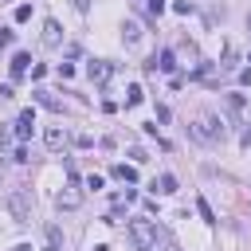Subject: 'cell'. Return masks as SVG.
<instances>
[{"instance_id":"obj_1","label":"cell","mask_w":251,"mask_h":251,"mask_svg":"<svg viewBox=\"0 0 251 251\" xmlns=\"http://www.w3.org/2000/svg\"><path fill=\"white\" fill-rule=\"evenodd\" d=\"M126 231H129L133 251H157V224H153L149 216H133Z\"/></svg>"},{"instance_id":"obj_2","label":"cell","mask_w":251,"mask_h":251,"mask_svg":"<svg viewBox=\"0 0 251 251\" xmlns=\"http://www.w3.org/2000/svg\"><path fill=\"white\" fill-rule=\"evenodd\" d=\"M192 137L196 141H204V145H212V141H220L224 137V122L216 118V114H196V122H192Z\"/></svg>"},{"instance_id":"obj_3","label":"cell","mask_w":251,"mask_h":251,"mask_svg":"<svg viewBox=\"0 0 251 251\" xmlns=\"http://www.w3.org/2000/svg\"><path fill=\"white\" fill-rule=\"evenodd\" d=\"M4 204H8V212L16 216V224H27V220H31V196H27V188H12Z\"/></svg>"},{"instance_id":"obj_4","label":"cell","mask_w":251,"mask_h":251,"mask_svg":"<svg viewBox=\"0 0 251 251\" xmlns=\"http://www.w3.org/2000/svg\"><path fill=\"white\" fill-rule=\"evenodd\" d=\"M78 204H82V188H78V180H71V184L55 196V208H59V212H75Z\"/></svg>"},{"instance_id":"obj_5","label":"cell","mask_w":251,"mask_h":251,"mask_svg":"<svg viewBox=\"0 0 251 251\" xmlns=\"http://www.w3.org/2000/svg\"><path fill=\"white\" fill-rule=\"evenodd\" d=\"M31 129H35V110H20V118H16V137L27 141Z\"/></svg>"},{"instance_id":"obj_6","label":"cell","mask_w":251,"mask_h":251,"mask_svg":"<svg viewBox=\"0 0 251 251\" xmlns=\"http://www.w3.org/2000/svg\"><path fill=\"white\" fill-rule=\"evenodd\" d=\"M43 145H47L51 153H59V149L67 145V133H63L59 126H47V133H43Z\"/></svg>"},{"instance_id":"obj_7","label":"cell","mask_w":251,"mask_h":251,"mask_svg":"<svg viewBox=\"0 0 251 251\" xmlns=\"http://www.w3.org/2000/svg\"><path fill=\"white\" fill-rule=\"evenodd\" d=\"M59 39H63L59 24L55 20H43V47H59Z\"/></svg>"},{"instance_id":"obj_8","label":"cell","mask_w":251,"mask_h":251,"mask_svg":"<svg viewBox=\"0 0 251 251\" xmlns=\"http://www.w3.org/2000/svg\"><path fill=\"white\" fill-rule=\"evenodd\" d=\"M86 75H90V82H106V78H110V63H102V59H94V63L86 67Z\"/></svg>"},{"instance_id":"obj_9","label":"cell","mask_w":251,"mask_h":251,"mask_svg":"<svg viewBox=\"0 0 251 251\" xmlns=\"http://www.w3.org/2000/svg\"><path fill=\"white\" fill-rule=\"evenodd\" d=\"M122 39L133 47V43L141 39V24H137V20H126V24H122Z\"/></svg>"},{"instance_id":"obj_10","label":"cell","mask_w":251,"mask_h":251,"mask_svg":"<svg viewBox=\"0 0 251 251\" xmlns=\"http://www.w3.org/2000/svg\"><path fill=\"white\" fill-rule=\"evenodd\" d=\"M27 63H31V55H27V51H16L12 63H8V67H12V78H20V75L27 71Z\"/></svg>"},{"instance_id":"obj_11","label":"cell","mask_w":251,"mask_h":251,"mask_svg":"<svg viewBox=\"0 0 251 251\" xmlns=\"http://www.w3.org/2000/svg\"><path fill=\"white\" fill-rule=\"evenodd\" d=\"M35 102H39V106H47V110H55V114L63 110V102H59L55 94H47V90H35Z\"/></svg>"},{"instance_id":"obj_12","label":"cell","mask_w":251,"mask_h":251,"mask_svg":"<svg viewBox=\"0 0 251 251\" xmlns=\"http://www.w3.org/2000/svg\"><path fill=\"white\" fill-rule=\"evenodd\" d=\"M235 43H224V63H220V71H235Z\"/></svg>"},{"instance_id":"obj_13","label":"cell","mask_w":251,"mask_h":251,"mask_svg":"<svg viewBox=\"0 0 251 251\" xmlns=\"http://www.w3.org/2000/svg\"><path fill=\"white\" fill-rule=\"evenodd\" d=\"M114 176L126 180V184H133V180H137V169H133V165H114Z\"/></svg>"},{"instance_id":"obj_14","label":"cell","mask_w":251,"mask_h":251,"mask_svg":"<svg viewBox=\"0 0 251 251\" xmlns=\"http://www.w3.org/2000/svg\"><path fill=\"white\" fill-rule=\"evenodd\" d=\"M153 188H157V192H165V196H169V192H176V176H173V173H165V176H161V180H153Z\"/></svg>"},{"instance_id":"obj_15","label":"cell","mask_w":251,"mask_h":251,"mask_svg":"<svg viewBox=\"0 0 251 251\" xmlns=\"http://www.w3.org/2000/svg\"><path fill=\"white\" fill-rule=\"evenodd\" d=\"M43 235H47V247H51V251H59V247H63V231H59L55 224H47V231H43Z\"/></svg>"},{"instance_id":"obj_16","label":"cell","mask_w":251,"mask_h":251,"mask_svg":"<svg viewBox=\"0 0 251 251\" xmlns=\"http://www.w3.org/2000/svg\"><path fill=\"white\" fill-rule=\"evenodd\" d=\"M196 212H200V216H204V224H216V212H212V208H208V200H204V196H200V200H196Z\"/></svg>"},{"instance_id":"obj_17","label":"cell","mask_w":251,"mask_h":251,"mask_svg":"<svg viewBox=\"0 0 251 251\" xmlns=\"http://www.w3.org/2000/svg\"><path fill=\"white\" fill-rule=\"evenodd\" d=\"M157 67H161V71H173V67H176V55H173V51H161V63H157Z\"/></svg>"},{"instance_id":"obj_18","label":"cell","mask_w":251,"mask_h":251,"mask_svg":"<svg viewBox=\"0 0 251 251\" xmlns=\"http://www.w3.org/2000/svg\"><path fill=\"white\" fill-rule=\"evenodd\" d=\"M141 98H145V94H141V86H129V90H126V102H129V106H137Z\"/></svg>"},{"instance_id":"obj_19","label":"cell","mask_w":251,"mask_h":251,"mask_svg":"<svg viewBox=\"0 0 251 251\" xmlns=\"http://www.w3.org/2000/svg\"><path fill=\"white\" fill-rule=\"evenodd\" d=\"M129 157H133V165H145V161H149V153H145L141 145H133V149H129Z\"/></svg>"},{"instance_id":"obj_20","label":"cell","mask_w":251,"mask_h":251,"mask_svg":"<svg viewBox=\"0 0 251 251\" xmlns=\"http://www.w3.org/2000/svg\"><path fill=\"white\" fill-rule=\"evenodd\" d=\"M173 12H176V16H188V12H192V4H188V0H176V4H173Z\"/></svg>"},{"instance_id":"obj_21","label":"cell","mask_w":251,"mask_h":251,"mask_svg":"<svg viewBox=\"0 0 251 251\" xmlns=\"http://www.w3.org/2000/svg\"><path fill=\"white\" fill-rule=\"evenodd\" d=\"M16 20H20V24L31 20V4H20V8H16Z\"/></svg>"},{"instance_id":"obj_22","label":"cell","mask_w":251,"mask_h":251,"mask_svg":"<svg viewBox=\"0 0 251 251\" xmlns=\"http://www.w3.org/2000/svg\"><path fill=\"white\" fill-rule=\"evenodd\" d=\"M145 4H149V12H153V16H161V12H165V0H145Z\"/></svg>"},{"instance_id":"obj_23","label":"cell","mask_w":251,"mask_h":251,"mask_svg":"<svg viewBox=\"0 0 251 251\" xmlns=\"http://www.w3.org/2000/svg\"><path fill=\"white\" fill-rule=\"evenodd\" d=\"M4 47H12V31H8V27H0V51H4Z\"/></svg>"},{"instance_id":"obj_24","label":"cell","mask_w":251,"mask_h":251,"mask_svg":"<svg viewBox=\"0 0 251 251\" xmlns=\"http://www.w3.org/2000/svg\"><path fill=\"white\" fill-rule=\"evenodd\" d=\"M75 8H78V12H86V8H90V0H75Z\"/></svg>"},{"instance_id":"obj_25","label":"cell","mask_w":251,"mask_h":251,"mask_svg":"<svg viewBox=\"0 0 251 251\" xmlns=\"http://www.w3.org/2000/svg\"><path fill=\"white\" fill-rule=\"evenodd\" d=\"M90 251H110V247H106V243H94V247H90Z\"/></svg>"},{"instance_id":"obj_26","label":"cell","mask_w":251,"mask_h":251,"mask_svg":"<svg viewBox=\"0 0 251 251\" xmlns=\"http://www.w3.org/2000/svg\"><path fill=\"white\" fill-rule=\"evenodd\" d=\"M16 251H31V247H27V243H20V247H16Z\"/></svg>"},{"instance_id":"obj_27","label":"cell","mask_w":251,"mask_h":251,"mask_svg":"<svg viewBox=\"0 0 251 251\" xmlns=\"http://www.w3.org/2000/svg\"><path fill=\"white\" fill-rule=\"evenodd\" d=\"M169 251H176V247H169Z\"/></svg>"},{"instance_id":"obj_28","label":"cell","mask_w":251,"mask_h":251,"mask_svg":"<svg viewBox=\"0 0 251 251\" xmlns=\"http://www.w3.org/2000/svg\"><path fill=\"white\" fill-rule=\"evenodd\" d=\"M47 251H51V247H47Z\"/></svg>"}]
</instances>
